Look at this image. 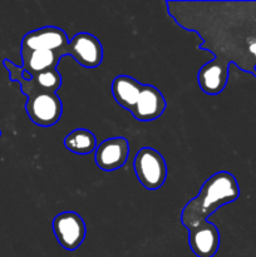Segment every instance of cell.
<instances>
[{
  "mask_svg": "<svg viewBox=\"0 0 256 257\" xmlns=\"http://www.w3.org/2000/svg\"><path fill=\"white\" fill-rule=\"evenodd\" d=\"M27 98L25 112L34 124L40 127H52L59 122L63 113V104L57 93L37 92Z\"/></svg>",
  "mask_w": 256,
  "mask_h": 257,
  "instance_id": "obj_4",
  "label": "cell"
},
{
  "mask_svg": "<svg viewBox=\"0 0 256 257\" xmlns=\"http://www.w3.org/2000/svg\"><path fill=\"white\" fill-rule=\"evenodd\" d=\"M166 5L178 27L201 38L200 49L213 54L197 73L203 93L217 95L225 89L231 64L256 78V2H166Z\"/></svg>",
  "mask_w": 256,
  "mask_h": 257,
  "instance_id": "obj_1",
  "label": "cell"
},
{
  "mask_svg": "<svg viewBox=\"0 0 256 257\" xmlns=\"http://www.w3.org/2000/svg\"><path fill=\"white\" fill-rule=\"evenodd\" d=\"M69 43L68 35L58 27H43L27 33L20 50H62Z\"/></svg>",
  "mask_w": 256,
  "mask_h": 257,
  "instance_id": "obj_8",
  "label": "cell"
},
{
  "mask_svg": "<svg viewBox=\"0 0 256 257\" xmlns=\"http://www.w3.org/2000/svg\"><path fill=\"white\" fill-rule=\"evenodd\" d=\"M53 232L63 248L74 251L79 247L87 235L84 220L78 213L67 211L57 215L53 220Z\"/></svg>",
  "mask_w": 256,
  "mask_h": 257,
  "instance_id": "obj_6",
  "label": "cell"
},
{
  "mask_svg": "<svg viewBox=\"0 0 256 257\" xmlns=\"http://www.w3.org/2000/svg\"><path fill=\"white\" fill-rule=\"evenodd\" d=\"M130 156V143L124 137H113L100 143L94 151L95 165L105 172H113L125 165Z\"/></svg>",
  "mask_w": 256,
  "mask_h": 257,
  "instance_id": "obj_7",
  "label": "cell"
},
{
  "mask_svg": "<svg viewBox=\"0 0 256 257\" xmlns=\"http://www.w3.org/2000/svg\"><path fill=\"white\" fill-rule=\"evenodd\" d=\"M141 89H142V84L130 75H118L113 79V98L120 107L130 112L137 103Z\"/></svg>",
  "mask_w": 256,
  "mask_h": 257,
  "instance_id": "obj_12",
  "label": "cell"
},
{
  "mask_svg": "<svg viewBox=\"0 0 256 257\" xmlns=\"http://www.w3.org/2000/svg\"><path fill=\"white\" fill-rule=\"evenodd\" d=\"M188 242L197 257H213L220 247V231L213 223L206 221L188 230Z\"/></svg>",
  "mask_w": 256,
  "mask_h": 257,
  "instance_id": "obj_10",
  "label": "cell"
},
{
  "mask_svg": "<svg viewBox=\"0 0 256 257\" xmlns=\"http://www.w3.org/2000/svg\"><path fill=\"white\" fill-rule=\"evenodd\" d=\"M133 168L141 185L147 190H158L167 178V165L158 151L143 147L137 152Z\"/></svg>",
  "mask_w": 256,
  "mask_h": 257,
  "instance_id": "obj_3",
  "label": "cell"
},
{
  "mask_svg": "<svg viewBox=\"0 0 256 257\" xmlns=\"http://www.w3.org/2000/svg\"><path fill=\"white\" fill-rule=\"evenodd\" d=\"M166 105L165 97L158 88L151 84H142L140 97L131 113L140 122H151L163 114Z\"/></svg>",
  "mask_w": 256,
  "mask_h": 257,
  "instance_id": "obj_9",
  "label": "cell"
},
{
  "mask_svg": "<svg viewBox=\"0 0 256 257\" xmlns=\"http://www.w3.org/2000/svg\"><path fill=\"white\" fill-rule=\"evenodd\" d=\"M240 186L233 175L220 171L205 181L196 197L188 201L181 213V222L187 230L206 222L222 206L235 202Z\"/></svg>",
  "mask_w": 256,
  "mask_h": 257,
  "instance_id": "obj_2",
  "label": "cell"
},
{
  "mask_svg": "<svg viewBox=\"0 0 256 257\" xmlns=\"http://www.w3.org/2000/svg\"><path fill=\"white\" fill-rule=\"evenodd\" d=\"M0 137H2V131H0Z\"/></svg>",
  "mask_w": 256,
  "mask_h": 257,
  "instance_id": "obj_14",
  "label": "cell"
},
{
  "mask_svg": "<svg viewBox=\"0 0 256 257\" xmlns=\"http://www.w3.org/2000/svg\"><path fill=\"white\" fill-rule=\"evenodd\" d=\"M64 146L75 155H89L97 150V138L90 131L77 128L64 138Z\"/></svg>",
  "mask_w": 256,
  "mask_h": 257,
  "instance_id": "obj_13",
  "label": "cell"
},
{
  "mask_svg": "<svg viewBox=\"0 0 256 257\" xmlns=\"http://www.w3.org/2000/svg\"><path fill=\"white\" fill-rule=\"evenodd\" d=\"M23 69L33 77L40 72L57 69L62 55L60 50H20Z\"/></svg>",
  "mask_w": 256,
  "mask_h": 257,
  "instance_id": "obj_11",
  "label": "cell"
},
{
  "mask_svg": "<svg viewBox=\"0 0 256 257\" xmlns=\"http://www.w3.org/2000/svg\"><path fill=\"white\" fill-rule=\"evenodd\" d=\"M62 58L70 55L75 62L84 68H97L102 64L103 47L99 39L89 33H78L60 50Z\"/></svg>",
  "mask_w": 256,
  "mask_h": 257,
  "instance_id": "obj_5",
  "label": "cell"
}]
</instances>
